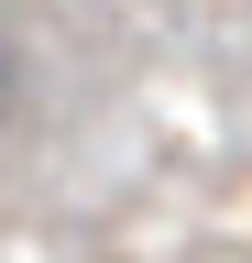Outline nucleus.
I'll list each match as a JSON object with an SVG mask.
<instances>
[{
	"label": "nucleus",
	"instance_id": "obj_1",
	"mask_svg": "<svg viewBox=\"0 0 252 263\" xmlns=\"http://www.w3.org/2000/svg\"><path fill=\"white\" fill-rule=\"evenodd\" d=\"M0 77H11V66H0Z\"/></svg>",
	"mask_w": 252,
	"mask_h": 263
}]
</instances>
